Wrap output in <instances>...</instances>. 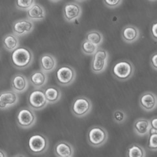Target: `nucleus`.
<instances>
[{"label": "nucleus", "instance_id": "nucleus-27", "mask_svg": "<svg viewBox=\"0 0 157 157\" xmlns=\"http://www.w3.org/2000/svg\"><path fill=\"white\" fill-rule=\"evenodd\" d=\"M127 119V113L122 109H116L113 113V119L117 124L124 123Z\"/></svg>", "mask_w": 157, "mask_h": 157}, {"label": "nucleus", "instance_id": "nucleus-23", "mask_svg": "<svg viewBox=\"0 0 157 157\" xmlns=\"http://www.w3.org/2000/svg\"><path fill=\"white\" fill-rule=\"evenodd\" d=\"M147 155L145 149L138 143L130 145L127 150L126 156L127 157H145Z\"/></svg>", "mask_w": 157, "mask_h": 157}, {"label": "nucleus", "instance_id": "nucleus-13", "mask_svg": "<svg viewBox=\"0 0 157 157\" xmlns=\"http://www.w3.org/2000/svg\"><path fill=\"white\" fill-rule=\"evenodd\" d=\"M139 104L143 110L145 111H153L157 106L156 96L153 92L149 91L145 92L141 94L139 98Z\"/></svg>", "mask_w": 157, "mask_h": 157}, {"label": "nucleus", "instance_id": "nucleus-12", "mask_svg": "<svg viewBox=\"0 0 157 157\" xmlns=\"http://www.w3.org/2000/svg\"><path fill=\"white\" fill-rule=\"evenodd\" d=\"M19 101L18 93L11 91H5L0 92V109L5 110L17 105Z\"/></svg>", "mask_w": 157, "mask_h": 157}, {"label": "nucleus", "instance_id": "nucleus-19", "mask_svg": "<svg viewBox=\"0 0 157 157\" xmlns=\"http://www.w3.org/2000/svg\"><path fill=\"white\" fill-rule=\"evenodd\" d=\"M27 18L32 21L43 20L46 17V10L43 6L39 3H35L29 9L26 10Z\"/></svg>", "mask_w": 157, "mask_h": 157}, {"label": "nucleus", "instance_id": "nucleus-14", "mask_svg": "<svg viewBox=\"0 0 157 157\" xmlns=\"http://www.w3.org/2000/svg\"><path fill=\"white\" fill-rule=\"evenodd\" d=\"M13 90L18 94L24 92L29 87L28 78L21 73H16L10 80Z\"/></svg>", "mask_w": 157, "mask_h": 157}, {"label": "nucleus", "instance_id": "nucleus-10", "mask_svg": "<svg viewBox=\"0 0 157 157\" xmlns=\"http://www.w3.org/2000/svg\"><path fill=\"white\" fill-rule=\"evenodd\" d=\"M82 13L80 5L75 2H68L63 8V15L64 19L68 22H72L79 19Z\"/></svg>", "mask_w": 157, "mask_h": 157}, {"label": "nucleus", "instance_id": "nucleus-24", "mask_svg": "<svg viewBox=\"0 0 157 157\" xmlns=\"http://www.w3.org/2000/svg\"><path fill=\"white\" fill-rule=\"evenodd\" d=\"M88 41L91 42L93 44L97 46H100V45L104 41V36L98 30H91L88 31L86 35V39Z\"/></svg>", "mask_w": 157, "mask_h": 157}, {"label": "nucleus", "instance_id": "nucleus-18", "mask_svg": "<svg viewBox=\"0 0 157 157\" xmlns=\"http://www.w3.org/2000/svg\"><path fill=\"white\" fill-rule=\"evenodd\" d=\"M29 83L35 88H42L48 82V75L44 71L36 70L31 73L29 77Z\"/></svg>", "mask_w": 157, "mask_h": 157}, {"label": "nucleus", "instance_id": "nucleus-4", "mask_svg": "<svg viewBox=\"0 0 157 157\" xmlns=\"http://www.w3.org/2000/svg\"><path fill=\"white\" fill-rule=\"evenodd\" d=\"M92 107V102L88 98L78 96L72 102L71 112L76 117H84L90 113Z\"/></svg>", "mask_w": 157, "mask_h": 157}, {"label": "nucleus", "instance_id": "nucleus-9", "mask_svg": "<svg viewBox=\"0 0 157 157\" xmlns=\"http://www.w3.org/2000/svg\"><path fill=\"white\" fill-rule=\"evenodd\" d=\"M28 102L29 107L35 111L43 109L48 103L46 99L44 90L40 88H35L29 92Z\"/></svg>", "mask_w": 157, "mask_h": 157}, {"label": "nucleus", "instance_id": "nucleus-29", "mask_svg": "<svg viewBox=\"0 0 157 157\" xmlns=\"http://www.w3.org/2000/svg\"><path fill=\"white\" fill-rule=\"evenodd\" d=\"M123 0H103L104 4L108 8L114 9L122 3Z\"/></svg>", "mask_w": 157, "mask_h": 157}, {"label": "nucleus", "instance_id": "nucleus-22", "mask_svg": "<svg viewBox=\"0 0 157 157\" xmlns=\"http://www.w3.org/2000/svg\"><path fill=\"white\" fill-rule=\"evenodd\" d=\"M2 43L5 50L12 52L19 46L20 41L18 36L12 33L5 35L3 38Z\"/></svg>", "mask_w": 157, "mask_h": 157}, {"label": "nucleus", "instance_id": "nucleus-33", "mask_svg": "<svg viewBox=\"0 0 157 157\" xmlns=\"http://www.w3.org/2000/svg\"><path fill=\"white\" fill-rule=\"evenodd\" d=\"M7 155L6 153V152L0 149V157H7Z\"/></svg>", "mask_w": 157, "mask_h": 157}, {"label": "nucleus", "instance_id": "nucleus-26", "mask_svg": "<svg viewBox=\"0 0 157 157\" xmlns=\"http://www.w3.org/2000/svg\"><path fill=\"white\" fill-rule=\"evenodd\" d=\"M35 3V0H15V6L21 10H27Z\"/></svg>", "mask_w": 157, "mask_h": 157}, {"label": "nucleus", "instance_id": "nucleus-25", "mask_svg": "<svg viewBox=\"0 0 157 157\" xmlns=\"http://www.w3.org/2000/svg\"><path fill=\"white\" fill-rule=\"evenodd\" d=\"M98 46L93 44L91 42L88 41L86 39L83 41L81 45V49L83 54L87 56L93 55L98 49Z\"/></svg>", "mask_w": 157, "mask_h": 157}, {"label": "nucleus", "instance_id": "nucleus-7", "mask_svg": "<svg viewBox=\"0 0 157 157\" xmlns=\"http://www.w3.org/2000/svg\"><path fill=\"white\" fill-rule=\"evenodd\" d=\"M93 56V57L91 64V71L95 74H99L105 71L109 59L108 51L98 47Z\"/></svg>", "mask_w": 157, "mask_h": 157}, {"label": "nucleus", "instance_id": "nucleus-35", "mask_svg": "<svg viewBox=\"0 0 157 157\" xmlns=\"http://www.w3.org/2000/svg\"><path fill=\"white\" fill-rule=\"evenodd\" d=\"M75 1H76L78 2H83L86 1V0H75Z\"/></svg>", "mask_w": 157, "mask_h": 157}, {"label": "nucleus", "instance_id": "nucleus-17", "mask_svg": "<svg viewBox=\"0 0 157 157\" xmlns=\"http://www.w3.org/2000/svg\"><path fill=\"white\" fill-rule=\"evenodd\" d=\"M140 35L139 29L134 25L125 26L121 31L122 39L127 43H134L139 39Z\"/></svg>", "mask_w": 157, "mask_h": 157}, {"label": "nucleus", "instance_id": "nucleus-11", "mask_svg": "<svg viewBox=\"0 0 157 157\" xmlns=\"http://www.w3.org/2000/svg\"><path fill=\"white\" fill-rule=\"evenodd\" d=\"M13 32L18 37H22L31 33L34 29V24L29 18L16 20L13 24Z\"/></svg>", "mask_w": 157, "mask_h": 157}, {"label": "nucleus", "instance_id": "nucleus-15", "mask_svg": "<svg viewBox=\"0 0 157 157\" xmlns=\"http://www.w3.org/2000/svg\"><path fill=\"white\" fill-rule=\"evenodd\" d=\"M54 154L57 157H72L75 155V148L66 141H60L54 146Z\"/></svg>", "mask_w": 157, "mask_h": 157}, {"label": "nucleus", "instance_id": "nucleus-2", "mask_svg": "<svg viewBox=\"0 0 157 157\" xmlns=\"http://www.w3.org/2000/svg\"><path fill=\"white\" fill-rule=\"evenodd\" d=\"M135 68L132 63L127 60H121L115 63L112 73L113 77L120 81H126L132 77Z\"/></svg>", "mask_w": 157, "mask_h": 157}, {"label": "nucleus", "instance_id": "nucleus-36", "mask_svg": "<svg viewBox=\"0 0 157 157\" xmlns=\"http://www.w3.org/2000/svg\"><path fill=\"white\" fill-rule=\"evenodd\" d=\"M16 156H25L22 155H16Z\"/></svg>", "mask_w": 157, "mask_h": 157}, {"label": "nucleus", "instance_id": "nucleus-28", "mask_svg": "<svg viewBox=\"0 0 157 157\" xmlns=\"http://www.w3.org/2000/svg\"><path fill=\"white\" fill-rule=\"evenodd\" d=\"M147 147L152 151L157 150V133H149Z\"/></svg>", "mask_w": 157, "mask_h": 157}, {"label": "nucleus", "instance_id": "nucleus-32", "mask_svg": "<svg viewBox=\"0 0 157 157\" xmlns=\"http://www.w3.org/2000/svg\"><path fill=\"white\" fill-rule=\"evenodd\" d=\"M150 125H151V128H152L153 129L157 130V119L156 117H153L152 119H151L150 120Z\"/></svg>", "mask_w": 157, "mask_h": 157}, {"label": "nucleus", "instance_id": "nucleus-21", "mask_svg": "<svg viewBox=\"0 0 157 157\" xmlns=\"http://www.w3.org/2000/svg\"><path fill=\"white\" fill-rule=\"evenodd\" d=\"M46 99L48 103L54 104L59 102L62 96L60 89L55 86H49L44 90Z\"/></svg>", "mask_w": 157, "mask_h": 157}, {"label": "nucleus", "instance_id": "nucleus-6", "mask_svg": "<svg viewBox=\"0 0 157 157\" xmlns=\"http://www.w3.org/2000/svg\"><path fill=\"white\" fill-rule=\"evenodd\" d=\"M36 119L37 118L35 111L30 107H23L19 109L16 117L17 124L23 129L33 127L36 122Z\"/></svg>", "mask_w": 157, "mask_h": 157}, {"label": "nucleus", "instance_id": "nucleus-8", "mask_svg": "<svg viewBox=\"0 0 157 157\" xmlns=\"http://www.w3.org/2000/svg\"><path fill=\"white\" fill-rule=\"evenodd\" d=\"M76 73L72 66L64 65L59 67L56 72L57 83L63 87L71 85L75 81Z\"/></svg>", "mask_w": 157, "mask_h": 157}, {"label": "nucleus", "instance_id": "nucleus-5", "mask_svg": "<svg viewBox=\"0 0 157 157\" xmlns=\"http://www.w3.org/2000/svg\"><path fill=\"white\" fill-rule=\"evenodd\" d=\"M48 139L41 134H35L31 136L28 140V148L33 155H42L48 150Z\"/></svg>", "mask_w": 157, "mask_h": 157}, {"label": "nucleus", "instance_id": "nucleus-16", "mask_svg": "<svg viewBox=\"0 0 157 157\" xmlns=\"http://www.w3.org/2000/svg\"><path fill=\"white\" fill-rule=\"evenodd\" d=\"M57 64L56 58L51 54L45 53L40 57L39 65L40 70L46 73L54 71L57 67Z\"/></svg>", "mask_w": 157, "mask_h": 157}, {"label": "nucleus", "instance_id": "nucleus-30", "mask_svg": "<svg viewBox=\"0 0 157 157\" xmlns=\"http://www.w3.org/2000/svg\"><path fill=\"white\" fill-rule=\"evenodd\" d=\"M151 38L153 39V40L156 41V40H157V23L156 21H154V22L152 23V24H151Z\"/></svg>", "mask_w": 157, "mask_h": 157}, {"label": "nucleus", "instance_id": "nucleus-31", "mask_svg": "<svg viewBox=\"0 0 157 157\" xmlns=\"http://www.w3.org/2000/svg\"><path fill=\"white\" fill-rule=\"evenodd\" d=\"M150 62L151 67H152L155 70H157V54L156 52H154V53L151 55Z\"/></svg>", "mask_w": 157, "mask_h": 157}, {"label": "nucleus", "instance_id": "nucleus-1", "mask_svg": "<svg viewBox=\"0 0 157 157\" xmlns=\"http://www.w3.org/2000/svg\"><path fill=\"white\" fill-rule=\"evenodd\" d=\"M33 54L28 47L18 46L11 52L10 62L18 70H25L32 64Z\"/></svg>", "mask_w": 157, "mask_h": 157}, {"label": "nucleus", "instance_id": "nucleus-3", "mask_svg": "<svg viewBox=\"0 0 157 157\" xmlns=\"http://www.w3.org/2000/svg\"><path fill=\"white\" fill-rule=\"evenodd\" d=\"M87 139L91 146L93 147H100L106 143L108 139V133L104 128L95 125L89 130Z\"/></svg>", "mask_w": 157, "mask_h": 157}, {"label": "nucleus", "instance_id": "nucleus-20", "mask_svg": "<svg viewBox=\"0 0 157 157\" xmlns=\"http://www.w3.org/2000/svg\"><path fill=\"white\" fill-rule=\"evenodd\" d=\"M151 128L149 120L145 118H139L135 120L133 124L134 133L140 137L147 135Z\"/></svg>", "mask_w": 157, "mask_h": 157}, {"label": "nucleus", "instance_id": "nucleus-34", "mask_svg": "<svg viewBox=\"0 0 157 157\" xmlns=\"http://www.w3.org/2000/svg\"><path fill=\"white\" fill-rule=\"evenodd\" d=\"M50 2H54V3H56V2H59L60 0H49Z\"/></svg>", "mask_w": 157, "mask_h": 157}, {"label": "nucleus", "instance_id": "nucleus-37", "mask_svg": "<svg viewBox=\"0 0 157 157\" xmlns=\"http://www.w3.org/2000/svg\"><path fill=\"white\" fill-rule=\"evenodd\" d=\"M149 1H151V2H155L156 0H149Z\"/></svg>", "mask_w": 157, "mask_h": 157}]
</instances>
